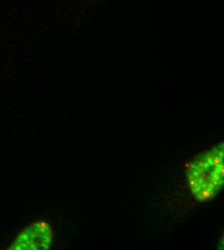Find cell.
Instances as JSON below:
<instances>
[{
	"label": "cell",
	"instance_id": "6da1fadb",
	"mask_svg": "<svg viewBox=\"0 0 224 250\" xmlns=\"http://www.w3.org/2000/svg\"><path fill=\"white\" fill-rule=\"evenodd\" d=\"M186 178L196 201L204 203L215 198L224 187V143L191 160L186 167Z\"/></svg>",
	"mask_w": 224,
	"mask_h": 250
},
{
	"label": "cell",
	"instance_id": "7a4b0ae2",
	"mask_svg": "<svg viewBox=\"0 0 224 250\" xmlns=\"http://www.w3.org/2000/svg\"><path fill=\"white\" fill-rule=\"evenodd\" d=\"M55 240L52 225L45 219H36L25 226L13 239L8 250H48Z\"/></svg>",
	"mask_w": 224,
	"mask_h": 250
}]
</instances>
